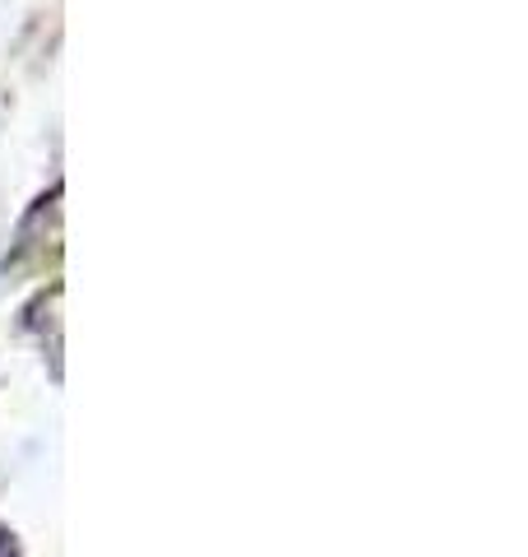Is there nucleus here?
<instances>
[{
    "label": "nucleus",
    "instance_id": "obj_1",
    "mask_svg": "<svg viewBox=\"0 0 528 557\" xmlns=\"http://www.w3.org/2000/svg\"><path fill=\"white\" fill-rule=\"evenodd\" d=\"M0 557H20V548H14V534L0 530Z\"/></svg>",
    "mask_w": 528,
    "mask_h": 557
}]
</instances>
